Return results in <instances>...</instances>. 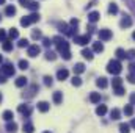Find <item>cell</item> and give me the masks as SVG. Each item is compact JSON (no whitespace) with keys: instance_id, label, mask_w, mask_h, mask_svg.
<instances>
[{"instance_id":"1","label":"cell","mask_w":135,"mask_h":133,"mask_svg":"<svg viewBox=\"0 0 135 133\" xmlns=\"http://www.w3.org/2000/svg\"><path fill=\"white\" fill-rule=\"evenodd\" d=\"M52 42L57 45V50L60 52V55H63V53L69 52V42H68L66 39H63L61 36H55V38L52 39Z\"/></svg>"},{"instance_id":"2","label":"cell","mask_w":135,"mask_h":133,"mask_svg":"<svg viewBox=\"0 0 135 133\" xmlns=\"http://www.w3.org/2000/svg\"><path fill=\"white\" fill-rule=\"evenodd\" d=\"M121 70H123V66H121V63H119L118 60H112V61H108V64H107V72H108V74L118 75Z\"/></svg>"},{"instance_id":"3","label":"cell","mask_w":135,"mask_h":133,"mask_svg":"<svg viewBox=\"0 0 135 133\" xmlns=\"http://www.w3.org/2000/svg\"><path fill=\"white\" fill-rule=\"evenodd\" d=\"M38 21H39V14L38 13H32L30 16H25V17L21 19V25L22 27H28V25H32L35 22H38Z\"/></svg>"},{"instance_id":"4","label":"cell","mask_w":135,"mask_h":133,"mask_svg":"<svg viewBox=\"0 0 135 133\" xmlns=\"http://www.w3.org/2000/svg\"><path fill=\"white\" fill-rule=\"evenodd\" d=\"M58 28H60V32L63 34H66V36H77V28H72L71 25H68V24H65V22H61V24H58Z\"/></svg>"},{"instance_id":"5","label":"cell","mask_w":135,"mask_h":133,"mask_svg":"<svg viewBox=\"0 0 135 133\" xmlns=\"http://www.w3.org/2000/svg\"><path fill=\"white\" fill-rule=\"evenodd\" d=\"M36 93H38V85H30V86L22 93V97H24V99H32V97H35Z\"/></svg>"},{"instance_id":"6","label":"cell","mask_w":135,"mask_h":133,"mask_svg":"<svg viewBox=\"0 0 135 133\" xmlns=\"http://www.w3.org/2000/svg\"><path fill=\"white\" fill-rule=\"evenodd\" d=\"M0 70H2V74L5 75V77H11V75H14V67L11 63H5L3 66L0 67Z\"/></svg>"},{"instance_id":"7","label":"cell","mask_w":135,"mask_h":133,"mask_svg":"<svg viewBox=\"0 0 135 133\" xmlns=\"http://www.w3.org/2000/svg\"><path fill=\"white\" fill-rule=\"evenodd\" d=\"M74 42H75V44H79V45H86L88 42H91V36H90V34L75 36V38H74Z\"/></svg>"},{"instance_id":"8","label":"cell","mask_w":135,"mask_h":133,"mask_svg":"<svg viewBox=\"0 0 135 133\" xmlns=\"http://www.w3.org/2000/svg\"><path fill=\"white\" fill-rule=\"evenodd\" d=\"M19 3H21L24 8H28V9H32V11H36V9L39 8L38 2H32V0H19Z\"/></svg>"},{"instance_id":"9","label":"cell","mask_w":135,"mask_h":133,"mask_svg":"<svg viewBox=\"0 0 135 133\" xmlns=\"http://www.w3.org/2000/svg\"><path fill=\"white\" fill-rule=\"evenodd\" d=\"M19 113L24 116V117H30V114H32V106L30 105H25V103H22V105H19Z\"/></svg>"},{"instance_id":"10","label":"cell","mask_w":135,"mask_h":133,"mask_svg":"<svg viewBox=\"0 0 135 133\" xmlns=\"http://www.w3.org/2000/svg\"><path fill=\"white\" fill-rule=\"evenodd\" d=\"M39 52H41V47L38 45V44H33V45H28V50H27V55L28 57H38L39 55Z\"/></svg>"},{"instance_id":"11","label":"cell","mask_w":135,"mask_h":133,"mask_svg":"<svg viewBox=\"0 0 135 133\" xmlns=\"http://www.w3.org/2000/svg\"><path fill=\"white\" fill-rule=\"evenodd\" d=\"M112 30H108V28H102L101 32H99V39L101 41H108V39H112Z\"/></svg>"},{"instance_id":"12","label":"cell","mask_w":135,"mask_h":133,"mask_svg":"<svg viewBox=\"0 0 135 133\" xmlns=\"http://www.w3.org/2000/svg\"><path fill=\"white\" fill-rule=\"evenodd\" d=\"M119 27L121 28H129V27H132V19H131V16H123V19H121V22H119Z\"/></svg>"},{"instance_id":"13","label":"cell","mask_w":135,"mask_h":133,"mask_svg":"<svg viewBox=\"0 0 135 133\" xmlns=\"http://www.w3.org/2000/svg\"><path fill=\"white\" fill-rule=\"evenodd\" d=\"M68 77H69V70H68V69H65V67L58 69V72H57V80L63 81V80H66Z\"/></svg>"},{"instance_id":"14","label":"cell","mask_w":135,"mask_h":133,"mask_svg":"<svg viewBox=\"0 0 135 133\" xmlns=\"http://www.w3.org/2000/svg\"><path fill=\"white\" fill-rule=\"evenodd\" d=\"M96 85H98V88L105 89V88H107V85H108V81H107V78H105V77H99V78L96 80Z\"/></svg>"},{"instance_id":"15","label":"cell","mask_w":135,"mask_h":133,"mask_svg":"<svg viewBox=\"0 0 135 133\" xmlns=\"http://www.w3.org/2000/svg\"><path fill=\"white\" fill-rule=\"evenodd\" d=\"M6 132H8V133H16V132H17V124H16V122H13V121H11V122H8V124H6Z\"/></svg>"},{"instance_id":"16","label":"cell","mask_w":135,"mask_h":133,"mask_svg":"<svg viewBox=\"0 0 135 133\" xmlns=\"http://www.w3.org/2000/svg\"><path fill=\"white\" fill-rule=\"evenodd\" d=\"M82 55H83V58L88 60V61L93 60V50H91V49H83V50H82Z\"/></svg>"},{"instance_id":"17","label":"cell","mask_w":135,"mask_h":133,"mask_svg":"<svg viewBox=\"0 0 135 133\" xmlns=\"http://www.w3.org/2000/svg\"><path fill=\"white\" fill-rule=\"evenodd\" d=\"M110 117H112L113 121H118V119H121V111H119L118 108H113V110L110 111Z\"/></svg>"},{"instance_id":"18","label":"cell","mask_w":135,"mask_h":133,"mask_svg":"<svg viewBox=\"0 0 135 133\" xmlns=\"http://www.w3.org/2000/svg\"><path fill=\"white\" fill-rule=\"evenodd\" d=\"M5 14H6L8 17H13V16L16 14V8H14L13 5H8V6L5 8Z\"/></svg>"},{"instance_id":"19","label":"cell","mask_w":135,"mask_h":133,"mask_svg":"<svg viewBox=\"0 0 135 133\" xmlns=\"http://www.w3.org/2000/svg\"><path fill=\"white\" fill-rule=\"evenodd\" d=\"M88 21H90L91 24L98 22V21H99V13H98V11H93V13H90V14H88Z\"/></svg>"},{"instance_id":"20","label":"cell","mask_w":135,"mask_h":133,"mask_svg":"<svg viewBox=\"0 0 135 133\" xmlns=\"http://www.w3.org/2000/svg\"><path fill=\"white\" fill-rule=\"evenodd\" d=\"M16 86H17V88L27 86V78H25V77H17V78H16Z\"/></svg>"},{"instance_id":"21","label":"cell","mask_w":135,"mask_h":133,"mask_svg":"<svg viewBox=\"0 0 135 133\" xmlns=\"http://www.w3.org/2000/svg\"><path fill=\"white\" fill-rule=\"evenodd\" d=\"M49 108H50V106H49L47 102H39V103H38V110H39L41 113H47Z\"/></svg>"},{"instance_id":"22","label":"cell","mask_w":135,"mask_h":133,"mask_svg":"<svg viewBox=\"0 0 135 133\" xmlns=\"http://www.w3.org/2000/svg\"><path fill=\"white\" fill-rule=\"evenodd\" d=\"M61 100H63V93L55 91V93H54V102H55V105H60Z\"/></svg>"},{"instance_id":"23","label":"cell","mask_w":135,"mask_h":133,"mask_svg":"<svg viewBox=\"0 0 135 133\" xmlns=\"http://www.w3.org/2000/svg\"><path fill=\"white\" fill-rule=\"evenodd\" d=\"M2 117L6 121V122H11L13 121V117H14V114H13V111H9V110H6L3 114H2Z\"/></svg>"},{"instance_id":"24","label":"cell","mask_w":135,"mask_h":133,"mask_svg":"<svg viewBox=\"0 0 135 133\" xmlns=\"http://www.w3.org/2000/svg\"><path fill=\"white\" fill-rule=\"evenodd\" d=\"M72 69H74V74H82V72H85V64L83 63H77Z\"/></svg>"},{"instance_id":"25","label":"cell","mask_w":135,"mask_h":133,"mask_svg":"<svg viewBox=\"0 0 135 133\" xmlns=\"http://www.w3.org/2000/svg\"><path fill=\"white\" fill-rule=\"evenodd\" d=\"M118 11H119V9H118V5L112 2V3L108 5V14H118Z\"/></svg>"},{"instance_id":"26","label":"cell","mask_w":135,"mask_h":133,"mask_svg":"<svg viewBox=\"0 0 135 133\" xmlns=\"http://www.w3.org/2000/svg\"><path fill=\"white\" fill-rule=\"evenodd\" d=\"M90 100H91L93 103H99V102H101V94H99V93H91V94H90Z\"/></svg>"},{"instance_id":"27","label":"cell","mask_w":135,"mask_h":133,"mask_svg":"<svg viewBox=\"0 0 135 133\" xmlns=\"http://www.w3.org/2000/svg\"><path fill=\"white\" fill-rule=\"evenodd\" d=\"M35 132V127L32 122H25L24 124V133H33Z\"/></svg>"},{"instance_id":"28","label":"cell","mask_w":135,"mask_h":133,"mask_svg":"<svg viewBox=\"0 0 135 133\" xmlns=\"http://www.w3.org/2000/svg\"><path fill=\"white\" fill-rule=\"evenodd\" d=\"M46 60H49V61H55V60H57V53L52 52V50H47V52H46Z\"/></svg>"},{"instance_id":"29","label":"cell","mask_w":135,"mask_h":133,"mask_svg":"<svg viewBox=\"0 0 135 133\" xmlns=\"http://www.w3.org/2000/svg\"><path fill=\"white\" fill-rule=\"evenodd\" d=\"M123 85V78H119V77H113V80H112V86L113 88H119Z\"/></svg>"},{"instance_id":"30","label":"cell","mask_w":135,"mask_h":133,"mask_svg":"<svg viewBox=\"0 0 135 133\" xmlns=\"http://www.w3.org/2000/svg\"><path fill=\"white\" fill-rule=\"evenodd\" d=\"M93 52H98V53L104 52V45H102V42H93Z\"/></svg>"},{"instance_id":"31","label":"cell","mask_w":135,"mask_h":133,"mask_svg":"<svg viewBox=\"0 0 135 133\" xmlns=\"http://www.w3.org/2000/svg\"><path fill=\"white\" fill-rule=\"evenodd\" d=\"M2 49H3L5 52H9V50H13V42L6 39V41L3 42V45H2Z\"/></svg>"},{"instance_id":"32","label":"cell","mask_w":135,"mask_h":133,"mask_svg":"<svg viewBox=\"0 0 135 133\" xmlns=\"http://www.w3.org/2000/svg\"><path fill=\"white\" fill-rule=\"evenodd\" d=\"M129 132H131V125L126 124V122H123L119 125V133H129Z\"/></svg>"},{"instance_id":"33","label":"cell","mask_w":135,"mask_h":133,"mask_svg":"<svg viewBox=\"0 0 135 133\" xmlns=\"http://www.w3.org/2000/svg\"><path fill=\"white\" fill-rule=\"evenodd\" d=\"M105 113H107V106H105V105H99V106L96 108V114H98V116H104Z\"/></svg>"},{"instance_id":"34","label":"cell","mask_w":135,"mask_h":133,"mask_svg":"<svg viewBox=\"0 0 135 133\" xmlns=\"http://www.w3.org/2000/svg\"><path fill=\"white\" fill-rule=\"evenodd\" d=\"M116 58H118V61H119V60L127 58V55H126V52H124L123 49H118V50H116Z\"/></svg>"},{"instance_id":"35","label":"cell","mask_w":135,"mask_h":133,"mask_svg":"<svg viewBox=\"0 0 135 133\" xmlns=\"http://www.w3.org/2000/svg\"><path fill=\"white\" fill-rule=\"evenodd\" d=\"M124 114L126 116H132L134 114V106L132 105H126L124 106Z\"/></svg>"},{"instance_id":"36","label":"cell","mask_w":135,"mask_h":133,"mask_svg":"<svg viewBox=\"0 0 135 133\" xmlns=\"http://www.w3.org/2000/svg\"><path fill=\"white\" fill-rule=\"evenodd\" d=\"M17 47H21V49H24V47H28V39H25V38L19 39V42H17Z\"/></svg>"},{"instance_id":"37","label":"cell","mask_w":135,"mask_h":133,"mask_svg":"<svg viewBox=\"0 0 135 133\" xmlns=\"http://www.w3.org/2000/svg\"><path fill=\"white\" fill-rule=\"evenodd\" d=\"M41 38H42V33H41L39 30H33V32H32V39L38 41V39H41Z\"/></svg>"},{"instance_id":"38","label":"cell","mask_w":135,"mask_h":133,"mask_svg":"<svg viewBox=\"0 0 135 133\" xmlns=\"http://www.w3.org/2000/svg\"><path fill=\"white\" fill-rule=\"evenodd\" d=\"M80 85H82V78L77 77V75H74L72 77V86H80Z\"/></svg>"},{"instance_id":"39","label":"cell","mask_w":135,"mask_h":133,"mask_svg":"<svg viewBox=\"0 0 135 133\" xmlns=\"http://www.w3.org/2000/svg\"><path fill=\"white\" fill-rule=\"evenodd\" d=\"M8 34H9V39H16V38H19V32H17L16 28H11Z\"/></svg>"},{"instance_id":"40","label":"cell","mask_w":135,"mask_h":133,"mask_svg":"<svg viewBox=\"0 0 135 133\" xmlns=\"http://www.w3.org/2000/svg\"><path fill=\"white\" fill-rule=\"evenodd\" d=\"M52 83H54V78H52L50 75H46V77H44V85H46V86H52Z\"/></svg>"},{"instance_id":"41","label":"cell","mask_w":135,"mask_h":133,"mask_svg":"<svg viewBox=\"0 0 135 133\" xmlns=\"http://www.w3.org/2000/svg\"><path fill=\"white\" fill-rule=\"evenodd\" d=\"M19 69H22V70L28 69V61H25V60H21V61H19Z\"/></svg>"},{"instance_id":"42","label":"cell","mask_w":135,"mask_h":133,"mask_svg":"<svg viewBox=\"0 0 135 133\" xmlns=\"http://www.w3.org/2000/svg\"><path fill=\"white\" fill-rule=\"evenodd\" d=\"M113 93H115L116 96H123V94H124V88H123V86H119V88H113Z\"/></svg>"},{"instance_id":"43","label":"cell","mask_w":135,"mask_h":133,"mask_svg":"<svg viewBox=\"0 0 135 133\" xmlns=\"http://www.w3.org/2000/svg\"><path fill=\"white\" fill-rule=\"evenodd\" d=\"M50 44H52L50 38H42V45L44 47H50Z\"/></svg>"},{"instance_id":"44","label":"cell","mask_w":135,"mask_h":133,"mask_svg":"<svg viewBox=\"0 0 135 133\" xmlns=\"http://www.w3.org/2000/svg\"><path fill=\"white\" fill-rule=\"evenodd\" d=\"M69 24H71V27H72V28H77V27H79V19H71V22H69Z\"/></svg>"},{"instance_id":"45","label":"cell","mask_w":135,"mask_h":133,"mask_svg":"<svg viewBox=\"0 0 135 133\" xmlns=\"http://www.w3.org/2000/svg\"><path fill=\"white\" fill-rule=\"evenodd\" d=\"M126 55H127V58H131V60H134V58H135V49H131V50H129V52H127Z\"/></svg>"},{"instance_id":"46","label":"cell","mask_w":135,"mask_h":133,"mask_svg":"<svg viewBox=\"0 0 135 133\" xmlns=\"http://www.w3.org/2000/svg\"><path fill=\"white\" fill-rule=\"evenodd\" d=\"M0 41H2V42L6 41V32H5V30H0Z\"/></svg>"},{"instance_id":"47","label":"cell","mask_w":135,"mask_h":133,"mask_svg":"<svg viewBox=\"0 0 135 133\" xmlns=\"http://www.w3.org/2000/svg\"><path fill=\"white\" fill-rule=\"evenodd\" d=\"M127 80H129V83L135 85V74H129V75H127Z\"/></svg>"},{"instance_id":"48","label":"cell","mask_w":135,"mask_h":133,"mask_svg":"<svg viewBox=\"0 0 135 133\" xmlns=\"http://www.w3.org/2000/svg\"><path fill=\"white\" fill-rule=\"evenodd\" d=\"M86 30H88V33H86V34H90V36H91V33H93L96 28H94V25H88V27H86Z\"/></svg>"},{"instance_id":"49","label":"cell","mask_w":135,"mask_h":133,"mask_svg":"<svg viewBox=\"0 0 135 133\" xmlns=\"http://www.w3.org/2000/svg\"><path fill=\"white\" fill-rule=\"evenodd\" d=\"M129 8H131V11H134V14H135V0L129 2Z\"/></svg>"},{"instance_id":"50","label":"cell","mask_w":135,"mask_h":133,"mask_svg":"<svg viewBox=\"0 0 135 133\" xmlns=\"http://www.w3.org/2000/svg\"><path fill=\"white\" fill-rule=\"evenodd\" d=\"M129 72L131 74H135V63H131L129 64Z\"/></svg>"},{"instance_id":"51","label":"cell","mask_w":135,"mask_h":133,"mask_svg":"<svg viewBox=\"0 0 135 133\" xmlns=\"http://www.w3.org/2000/svg\"><path fill=\"white\" fill-rule=\"evenodd\" d=\"M129 100H131V105H135V93H132V94H131Z\"/></svg>"},{"instance_id":"52","label":"cell","mask_w":135,"mask_h":133,"mask_svg":"<svg viewBox=\"0 0 135 133\" xmlns=\"http://www.w3.org/2000/svg\"><path fill=\"white\" fill-rule=\"evenodd\" d=\"M6 81V77L5 75H0V83H5Z\"/></svg>"},{"instance_id":"53","label":"cell","mask_w":135,"mask_h":133,"mask_svg":"<svg viewBox=\"0 0 135 133\" xmlns=\"http://www.w3.org/2000/svg\"><path fill=\"white\" fill-rule=\"evenodd\" d=\"M129 125H131V127H134V129H135V119H132V122H131Z\"/></svg>"},{"instance_id":"54","label":"cell","mask_w":135,"mask_h":133,"mask_svg":"<svg viewBox=\"0 0 135 133\" xmlns=\"http://www.w3.org/2000/svg\"><path fill=\"white\" fill-rule=\"evenodd\" d=\"M0 5H5V0H0Z\"/></svg>"},{"instance_id":"55","label":"cell","mask_w":135,"mask_h":133,"mask_svg":"<svg viewBox=\"0 0 135 133\" xmlns=\"http://www.w3.org/2000/svg\"><path fill=\"white\" fill-rule=\"evenodd\" d=\"M2 61H3V57H2V55H0V63H2Z\"/></svg>"},{"instance_id":"56","label":"cell","mask_w":135,"mask_h":133,"mask_svg":"<svg viewBox=\"0 0 135 133\" xmlns=\"http://www.w3.org/2000/svg\"><path fill=\"white\" fill-rule=\"evenodd\" d=\"M132 38H134V39H135V32H134V33H132Z\"/></svg>"},{"instance_id":"57","label":"cell","mask_w":135,"mask_h":133,"mask_svg":"<svg viewBox=\"0 0 135 133\" xmlns=\"http://www.w3.org/2000/svg\"><path fill=\"white\" fill-rule=\"evenodd\" d=\"M2 100H3V97H2V94H0V102H2Z\"/></svg>"},{"instance_id":"58","label":"cell","mask_w":135,"mask_h":133,"mask_svg":"<svg viewBox=\"0 0 135 133\" xmlns=\"http://www.w3.org/2000/svg\"><path fill=\"white\" fill-rule=\"evenodd\" d=\"M42 133H50V132H42Z\"/></svg>"},{"instance_id":"59","label":"cell","mask_w":135,"mask_h":133,"mask_svg":"<svg viewBox=\"0 0 135 133\" xmlns=\"http://www.w3.org/2000/svg\"><path fill=\"white\" fill-rule=\"evenodd\" d=\"M0 19H2V17H0Z\"/></svg>"}]
</instances>
